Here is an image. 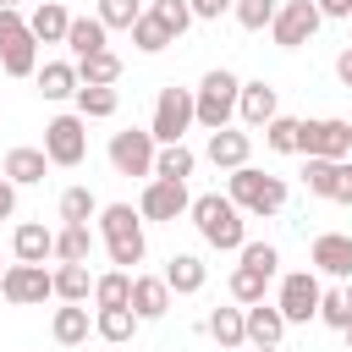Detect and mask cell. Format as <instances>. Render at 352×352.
<instances>
[{
  "label": "cell",
  "mask_w": 352,
  "mask_h": 352,
  "mask_svg": "<svg viewBox=\"0 0 352 352\" xmlns=\"http://www.w3.org/2000/svg\"><path fill=\"white\" fill-rule=\"evenodd\" d=\"M248 154H253V132H242V126H220V132H209L204 160H209L214 170H236V165H248Z\"/></svg>",
  "instance_id": "9a60e30c"
},
{
  "label": "cell",
  "mask_w": 352,
  "mask_h": 352,
  "mask_svg": "<svg viewBox=\"0 0 352 352\" xmlns=\"http://www.w3.org/2000/svg\"><path fill=\"white\" fill-rule=\"evenodd\" d=\"M187 204H192V192H187V182H165V176H148L143 182V198H138V214L143 220H182L187 214Z\"/></svg>",
  "instance_id": "4fadbf2b"
},
{
  "label": "cell",
  "mask_w": 352,
  "mask_h": 352,
  "mask_svg": "<svg viewBox=\"0 0 352 352\" xmlns=\"http://www.w3.org/2000/svg\"><path fill=\"white\" fill-rule=\"evenodd\" d=\"M270 116H280V94H275L264 77H258V82H242V88H236V121L258 132Z\"/></svg>",
  "instance_id": "5bb4252c"
},
{
  "label": "cell",
  "mask_w": 352,
  "mask_h": 352,
  "mask_svg": "<svg viewBox=\"0 0 352 352\" xmlns=\"http://www.w3.org/2000/svg\"><path fill=\"white\" fill-rule=\"evenodd\" d=\"M319 6L314 0H280L275 6V22H270V38L280 44V50H302L314 33H319Z\"/></svg>",
  "instance_id": "8fae6325"
},
{
  "label": "cell",
  "mask_w": 352,
  "mask_h": 352,
  "mask_svg": "<svg viewBox=\"0 0 352 352\" xmlns=\"http://www.w3.org/2000/svg\"><path fill=\"white\" fill-rule=\"evenodd\" d=\"M0 6H22V0H0Z\"/></svg>",
  "instance_id": "816d5d0a"
},
{
  "label": "cell",
  "mask_w": 352,
  "mask_h": 352,
  "mask_svg": "<svg viewBox=\"0 0 352 352\" xmlns=\"http://www.w3.org/2000/svg\"><path fill=\"white\" fill-rule=\"evenodd\" d=\"M0 270H6V264H0Z\"/></svg>",
  "instance_id": "db71d44e"
},
{
  "label": "cell",
  "mask_w": 352,
  "mask_h": 352,
  "mask_svg": "<svg viewBox=\"0 0 352 352\" xmlns=\"http://www.w3.org/2000/svg\"><path fill=\"white\" fill-rule=\"evenodd\" d=\"M226 286H231V302H242V308H248V302H258V297H264L270 275H264V270H253V264H236Z\"/></svg>",
  "instance_id": "d590c367"
},
{
  "label": "cell",
  "mask_w": 352,
  "mask_h": 352,
  "mask_svg": "<svg viewBox=\"0 0 352 352\" xmlns=\"http://www.w3.org/2000/svg\"><path fill=\"white\" fill-rule=\"evenodd\" d=\"M126 297H132V270L94 275V308H126Z\"/></svg>",
  "instance_id": "d6a6232c"
},
{
  "label": "cell",
  "mask_w": 352,
  "mask_h": 352,
  "mask_svg": "<svg viewBox=\"0 0 352 352\" xmlns=\"http://www.w3.org/2000/svg\"><path fill=\"white\" fill-rule=\"evenodd\" d=\"M11 214H16V187L0 176V220H11Z\"/></svg>",
  "instance_id": "7dc6e473"
},
{
  "label": "cell",
  "mask_w": 352,
  "mask_h": 352,
  "mask_svg": "<svg viewBox=\"0 0 352 352\" xmlns=\"http://www.w3.org/2000/svg\"><path fill=\"white\" fill-rule=\"evenodd\" d=\"M226 198L253 214V220H270L286 209V176H270V170H253V165H236L226 170Z\"/></svg>",
  "instance_id": "7a4b0ae2"
},
{
  "label": "cell",
  "mask_w": 352,
  "mask_h": 352,
  "mask_svg": "<svg viewBox=\"0 0 352 352\" xmlns=\"http://www.w3.org/2000/svg\"><path fill=\"white\" fill-rule=\"evenodd\" d=\"M66 50L82 60V55H94V50H110V28L99 22V16H72V28H66Z\"/></svg>",
  "instance_id": "4316f807"
},
{
  "label": "cell",
  "mask_w": 352,
  "mask_h": 352,
  "mask_svg": "<svg viewBox=\"0 0 352 352\" xmlns=\"http://www.w3.org/2000/svg\"><path fill=\"white\" fill-rule=\"evenodd\" d=\"M297 154L302 160H352V121H341V116L297 121Z\"/></svg>",
  "instance_id": "8992f818"
},
{
  "label": "cell",
  "mask_w": 352,
  "mask_h": 352,
  "mask_svg": "<svg viewBox=\"0 0 352 352\" xmlns=\"http://www.w3.org/2000/svg\"><path fill=\"white\" fill-rule=\"evenodd\" d=\"M66 28H72V11H66L60 0H44V6L28 16V33H33L38 44H66Z\"/></svg>",
  "instance_id": "7402d4cb"
},
{
  "label": "cell",
  "mask_w": 352,
  "mask_h": 352,
  "mask_svg": "<svg viewBox=\"0 0 352 352\" xmlns=\"http://www.w3.org/2000/svg\"><path fill=\"white\" fill-rule=\"evenodd\" d=\"M330 204H352V160H336V182H330Z\"/></svg>",
  "instance_id": "ee69618b"
},
{
  "label": "cell",
  "mask_w": 352,
  "mask_h": 352,
  "mask_svg": "<svg viewBox=\"0 0 352 352\" xmlns=\"http://www.w3.org/2000/svg\"><path fill=\"white\" fill-rule=\"evenodd\" d=\"M0 297L11 302V308H38L44 297H55V280H50V270L44 264H6L0 270Z\"/></svg>",
  "instance_id": "9c48e42d"
},
{
  "label": "cell",
  "mask_w": 352,
  "mask_h": 352,
  "mask_svg": "<svg viewBox=\"0 0 352 352\" xmlns=\"http://www.w3.org/2000/svg\"><path fill=\"white\" fill-rule=\"evenodd\" d=\"M236 258H242V264H253V270H264L270 280H275V270H280L275 242H242V248H236Z\"/></svg>",
  "instance_id": "b9f144b4"
},
{
  "label": "cell",
  "mask_w": 352,
  "mask_h": 352,
  "mask_svg": "<svg viewBox=\"0 0 352 352\" xmlns=\"http://www.w3.org/2000/svg\"><path fill=\"white\" fill-rule=\"evenodd\" d=\"M258 132H264L270 154H297V116H270Z\"/></svg>",
  "instance_id": "8d00e7d4"
},
{
  "label": "cell",
  "mask_w": 352,
  "mask_h": 352,
  "mask_svg": "<svg viewBox=\"0 0 352 352\" xmlns=\"http://www.w3.org/2000/svg\"><path fill=\"white\" fill-rule=\"evenodd\" d=\"M126 33H132V44H138L143 55H160V50H170V44H176V38L165 33V22H160V16L148 11V6H143V16H138V22L126 28Z\"/></svg>",
  "instance_id": "836d02e7"
},
{
  "label": "cell",
  "mask_w": 352,
  "mask_h": 352,
  "mask_svg": "<svg viewBox=\"0 0 352 352\" xmlns=\"http://www.w3.org/2000/svg\"><path fill=\"white\" fill-rule=\"evenodd\" d=\"M154 132L148 126H126V132H110V165L116 176H154Z\"/></svg>",
  "instance_id": "30bf717a"
},
{
  "label": "cell",
  "mask_w": 352,
  "mask_h": 352,
  "mask_svg": "<svg viewBox=\"0 0 352 352\" xmlns=\"http://www.w3.org/2000/svg\"><path fill=\"white\" fill-rule=\"evenodd\" d=\"M319 275L314 270H292V275H280V297H275V308H280V319L286 324H308L314 314H319Z\"/></svg>",
  "instance_id": "7c38bea8"
},
{
  "label": "cell",
  "mask_w": 352,
  "mask_h": 352,
  "mask_svg": "<svg viewBox=\"0 0 352 352\" xmlns=\"http://www.w3.org/2000/svg\"><path fill=\"white\" fill-rule=\"evenodd\" d=\"M94 16H99V22L110 28V33H116V28L126 33V28H132V22L143 16V0H99V11H94Z\"/></svg>",
  "instance_id": "60d3db41"
},
{
  "label": "cell",
  "mask_w": 352,
  "mask_h": 352,
  "mask_svg": "<svg viewBox=\"0 0 352 352\" xmlns=\"http://www.w3.org/2000/svg\"><path fill=\"white\" fill-rule=\"evenodd\" d=\"M94 214H99V198H94L88 187H66V192H60V220H66V226H88Z\"/></svg>",
  "instance_id": "74e56055"
},
{
  "label": "cell",
  "mask_w": 352,
  "mask_h": 352,
  "mask_svg": "<svg viewBox=\"0 0 352 352\" xmlns=\"http://www.w3.org/2000/svg\"><path fill=\"white\" fill-rule=\"evenodd\" d=\"M187 214H192L198 236H204L209 248H220V253H236V248L248 242V214H242L226 192H198V198L187 204Z\"/></svg>",
  "instance_id": "6da1fadb"
},
{
  "label": "cell",
  "mask_w": 352,
  "mask_h": 352,
  "mask_svg": "<svg viewBox=\"0 0 352 352\" xmlns=\"http://www.w3.org/2000/svg\"><path fill=\"white\" fill-rule=\"evenodd\" d=\"M236 88H242L236 72H226V66L204 72L198 88H192V126H204V132L231 126V116H236Z\"/></svg>",
  "instance_id": "277c9868"
},
{
  "label": "cell",
  "mask_w": 352,
  "mask_h": 352,
  "mask_svg": "<svg viewBox=\"0 0 352 352\" xmlns=\"http://www.w3.org/2000/svg\"><path fill=\"white\" fill-rule=\"evenodd\" d=\"M44 170H50L44 148H11L6 165H0V176H6L11 187H33V182H44Z\"/></svg>",
  "instance_id": "d4e9b609"
},
{
  "label": "cell",
  "mask_w": 352,
  "mask_h": 352,
  "mask_svg": "<svg viewBox=\"0 0 352 352\" xmlns=\"http://www.w3.org/2000/svg\"><path fill=\"white\" fill-rule=\"evenodd\" d=\"M336 77H341V88H352V44L336 55Z\"/></svg>",
  "instance_id": "c3c4849f"
},
{
  "label": "cell",
  "mask_w": 352,
  "mask_h": 352,
  "mask_svg": "<svg viewBox=\"0 0 352 352\" xmlns=\"http://www.w3.org/2000/svg\"><path fill=\"white\" fill-rule=\"evenodd\" d=\"M275 6H280V0H231V16H236L248 33H264V28L275 22Z\"/></svg>",
  "instance_id": "f35d334b"
},
{
  "label": "cell",
  "mask_w": 352,
  "mask_h": 352,
  "mask_svg": "<svg viewBox=\"0 0 352 352\" xmlns=\"http://www.w3.org/2000/svg\"><path fill=\"white\" fill-rule=\"evenodd\" d=\"M242 324H248V341H253V346H280V336H286L280 308H275V302H264V297L242 308Z\"/></svg>",
  "instance_id": "ac0fdd59"
},
{
  "label": "cell",
  "mask_w": 352,
  "mask_h": 352,
  "mask_svg": "<svg viewBox=\"0 0 352 352\" xmlns=\"http://www.w3.org/2000/svg\"><path fill=\"white\" fill-rule=\"evenodd\" d=\"M94 242H99V236H94L88 226H60V231H55V258H60V264H88V258H94Z\"/></svg>",
  "instance_id": "f546056e"
},
{
  "label": "cell",
  "mask_w": 352,
  "mask_h": 352,
  "mask_svg": "<svg viewBox=\"0 0 352 352\" xmlns=\"http://www.w3.org/2000/svg\"><path fill=\"white\" fill-rule=\"evenodd\" d=\"M308 258H314V270L346 280V275H352V236H346V231H319L314 248H308Z\"/></svg>",
  "instance_id": "2e32d148"
},
{
  "label": "cell",
  "mask_w": 352,
  "mask_h": 352,
  "mask_svg": "<svg viewBox=\"0 0 352 352\" xmlns=\"http://www.w3.org/2000/svg\"><path fill=\"white\" fill-rule=\"evenodd\" d=\"M148 11L165 22V33H170V38H182V33L192 28V6H187V0H148Z\"/></svg>",
  "instance_id": "ab89813d"
},
{
  "label": "cell",
  "mask_w": 352,
  "mask_h": 352,
  "mask_svg": "<svg viewBox=\"0 0 352 352\" xmlns=\"http://www.w3.org/2000/svg\"><path fill=\"white\" fill-rule=\"evenodd\" d=\"M94 220H99V242H104V253H110V264H116V270L143 264L148 242H143V214H138L132 204H104Z\"/></svg>",
  "instance_id": "3957f363"
},
{
  "label": "cell",
  "mask_w": 352,
  "mask_h": 352,
  "mask_svg": "<svg viewBox=\"0 0 352 352\" xmlns=\"http://www.w3.org/2000/svg\"><path fill=\"white\" fill-rule=\"evenodd\" d=\"M82 154H88V121H82L77 110L50 116V121H44V160L72 170V165H82Z\"/></svg>",
  "instance_id": "52a82bcc"
},
{
  "label": "cell",
  "mask_w": 352,
  "mask_h": 352,
  "mask_svg": "<svg viewBox=\"0 0 352 352\" xmlns=\"http://www.w3.org/2000/svg\"><path fill=\"white\" fill-rule=\"evenodd\" d=\"M88 330H94V314H88L82 302H60V308H55V319H50V336H55L60 346H82V341H88Z\"/></svg>",
  "instance_id": "44dd1931"
},
{
  "label": "cell",
  "mask_w": 352,
  "mask_h": 352,
  "mask_svg": "<svg viewBox=\"0 0 352 352\" xmlns=\"http://www.w3.org/2000/svg\"><path fill=\"white\" fill-rule=\"evenodd\" d=\"M33 82H38V94L44 99H72L77 94V60H44L38 72H33Z\"/></svg>",
  "instance_id": "603a6c76"
},
{
  "label": "cell",
  "mask_w": 352,
  "mask_h": 352,
  "mask_svg": "<svg viewBox=\"0 0 352 352\" xmlns=\"http://www.w3.org/2000/svg\"><path fill=\"white\" fill-rule=\"evenodd\" d=\"M204 280H209V264L198 253H170V264H165L170 297H192V292H204Z\"/></svg>",
  "instance_id": "ffe728a7"
},
{
  "label": "cell",
  "mask_w": 352,
  "mask_h": 352,
  "mask_svg": "<svg viewBox=\"0 0 352 352\" xmlns=\"http://www.w3.org/2000/svg\"><path fill=\"white\" fill-rule=\"evenodd\" d=\"M314 6H319V16H336V22L352 16V0H314Z\"/></svg>",
  "instance_id": "bcb514c9"
},
{
  "label": "cell",
  "mask_w": 352,
  "mask_h": 352,
  "mask_svg": "<svg viewBox=\"0 0 352 352\" xmlns=\"http://www.w3.org/2000/svg\"><path fill=\"white\" fill-rule=\"evenodd\" d=\"M253 352H280V346H253Z\"/></svg>",
  "instance_id": "f907efd6"
},
{
  "label": "cell",
  "mask_w": 352,
  "mask_h": 352,
  "mask_svg": "<svg viewBox=\"0 0 352 352\" xmlns=\"http://www.w3.org/2000/svg\"><path fill=\"white\" fill-rule=\"evenodd\" d=\"M11 253H16L22 264H44V258H55V231L38 226V220H22V226L11 231Z\"/></svg>",
  "instance_id": "d6986e66"
},
{
  "label": "cell",
  "mask_w": 352,
  "mask_h": 352,
  "mask_svg": "<svg viewBox=\"0 0 352 352\" xmlns=\"http://www.w3.org/2000/svg\"><path fill=\"white\" fill-rule=\"evenodd\" d=\"M138 314L132 308H94V336L99 341H110V346H126L132 336H138Z\"/></svg>",
  "instance_id": "484cf974"
},
{
  "label": "cell",
  "mask_w": 352,
  "mask_h": 352,
  "mask_svg": "<svg viewBox=\"0 0 352 352\" xmlns=\"http://www.w3.org/2000/svg\"><path fill=\"white\" fill-rule=\"evenodd\" d=\"M198 170V154L187 148V143H160L154 148V176H165V182H187Z\"/></svg>",
  "instance_id": "83f0119b"
},
{
  "label": "cell",
  "mask_w": 352,
  "mask_h": 352,
  "mask_svg": "<svg viewBox=\"0 0 352 352\" xmlns=\"http://www.w3.org/2000/svg\"><path fill=\"white\" fill-rule=\"evenodd\" d=\"M314 319H324L330 330H346V324H352V286L319 292V314H314Z\"/></svg>",
  "instance_id": "e575fe53"
},
{
  "label": "cell",
  "mask_w": 352,
  "mask_h": 352,
  "mask_svg": "<svg viewBox=\"0 0 352 352\" xmlns=\"http://www.w3.org/2000/svg\"><path fill=\"white\" fill-rule=\"evenodd\" d=\"M204 330H209V336H214V341H220L226 352H231V346H248V324H242V302H236V308H214V314L204 319Z\"/></svg>",
  "instance_id": "4dcf8cb0"
},
{
  "label": "cell",
  "mask_w": 352,
  "mask_h": 352,
  "mask_svg": "<svg viewBox=\"0 0 352 352\" xmlns=\"http://www.w3.org/2000/svg\"><path fill=\"white\" fill-rule=\"evenodd\" d=\"M330 182H336V160H308L302 165V187L314 198H330Z\"/></svg>",
  "instance_id": "7bdbcfd3"
},
{
  "label": "cell",
  "mask_w": 352,
  "mask_h": 352,
  "mask_svg": "<svg viewBox=\"0 0 352 352\" xmlns=\"http://www.w3.org/2000/svg\"><path fill=\"white\" fill-rule=\"evenodd\" d=\"M346 22H352V16H346Z\"/></svg>",
  "instance_id": "f5cc1de1"
},
{
  "label": "cell",
  "mask_w": 352,
  "mask_h": 352,
  "mask_svg": "<svg viewBox=\"0 0 352 352\" xmlns=\"http://www.w3.org/2000/svg\"><path fill=\"white\" fill-rule=\"evenodd\" d=\"M77 82H104V88H116V82H121V55H116V50L82 55V60H77Z\"/></svg>",
  "instance_id": "1f68e13d"
},
{
  "label": "cell",
  "mask_w": 352,
  "mask_h": 352,
  "mask_svg": "<svg viewBox=\"0 0 352 352\" xmlns=\"http://www.w3.org/2000/svg\"><path fill=\"white\" fill-rule=\"evenodd\" d=\"M187 126H192V88L165 82L160 99H154V121H148V132H154V143H182Z\"/></svg>",
  "instance_id": "ba28073f"
},
{
  "label": "cell",
  "mask_w": 352,
  "mask_h": 352,
  "mask_svg": "<svg viewBox=\"0 0 352 352\" xmlns=\"http://www.w3.org/2000/svg\"><path fill=\"white\" fill-rule=\"evenodd\" d=\"M50 280H55V297H60V302H88V297H94V275H88V264H55Z\"/></svg>",
  "instance_id": "f1b7e54d"
},
{
  "label": "cell",
  "mask_w": 352,
  "mask_h": 352,
  "mask_svg": "<svg viewBox=\"0 0 352 352\" xmlns=\"http://www.w3.org/2000/svg\"><path fill=\"white\" fill-rule=\"evenodd\" d=\"M0 72L6 77H33L38 72V38L28 33V16L16 6H0Z\"/></svg>",
  "instance_id": "5b68a950"
},
{
  "label": "cell",
  "mask_w": 352,
  "mask_h": 352,
  "mask_svg": "<svg viewBox=\"0 0 352 352\" xmlns=\"http://www.w3.org/2000/svg\"><path fill=\"white\" fill-rule=\"evenodd\" d=\"M77 116L82 121H110L116 110H121V94L116 88H104V82H77Z\"/></svg>",
  "instance_id": "cb8c5ba5"
},
{
  "label": "cell",
  "mask_w": 352,
  "mask_h": 352,
  "mask_svg": "<svg viewBox=\"0 0 352 352\" xmlns=\"http://www.w3.org/2000/svg\"><path fill=\"white\" fill-rule=\"evenodd\" d=\"M126 308H132L143 324H148V319H165V314H170V286H165V275H132Z\"/></svg>",
  "instance_id": "e0dca14e"
},
{
  "label": "cell",
  "mask_w": 352,
  "mask_h": 352,
  "mask_svg": "<svg viewBox=\"0 0 352 352\" xmlns=\"http://www.w3.org/2000/svg\"><path fill=\"white\" fill-rule=\"evenodd\" d=\"M341 336H346V352H352V324H346V330H341Z\"/></svg>",
  "instance_id": "681fc988"
},
{
  "label": "cell",
  "mask_w": 352,
  "mask_h": 352,
  "mask_svg": "<svg viewBox=\"0 0 352 352\" xmlns=\"http://www.w3.org/2000/svg\"><path fill=\"white\" fill-rule=\"evenodd\" d=\"M192 6V22H220V16H231V0H187Z\"/></svg>",
  "instance_id": "f6af8a7d"
}]
</instances>
